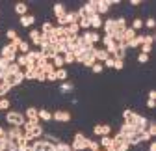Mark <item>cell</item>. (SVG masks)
I'll return each mask as SVG.
<instances>
[{"mask_svg":"<svg viewBox=\"0 0 156 151\" xmlns=\"http://www.w3.org/2000/svg\"><path fill=\"white\" fill-rule=\"evenodd\" d=\"M6 123L9 127H23L26 123V118L23 112H19V110H8L6 112Z\"/></svg>","mask_w":156,"mask_h":151,"instance_id":"obj_1","label":"cell"},{"mask_svg":"<svg viewBox=\"0 0 156 151\" xmlns=\"http://www.w3.org/2000/svg\"><path fill=\"white\" fill-rule=\"evenodd\" d=\"M87 144H89V138H87L84 133H76L74 138H73L71 149H73V151H86V149H87Z\"/></svg>","mask_w":156,"mask_h":151,"instance_id":"obj_2","label":"cell"},{"mask_svg":"<svg viewBox=\"0 0 156 151\" xmlns=\"http://www.w3.org/2000/svg\"><path fill=\"white\" fill-rule=\"evenodd\" d=\"M17 47L13 45V43H6L2 49H0V58H4L6 62H15V58H17Z\"/></svg>","mask_w":156,"mask_h":151,"instance_id":"obj_3","label":"cell"},{"mask_svg":"<svg viewBox=\"0 0 156 151\" xmlns=\"http://www.w3.org/2000/svg\"><path fill=\"white\" fill-rule=\"evenodd\" d=\"M73 120V114L69 110H63V108H58L52 112V121H58V123H69Z\"/></svg>","mask_w":156,"mask_h":151,"instance_id":"obj_4","label":"cell"},{"mask_svg":"<svg viewBox=\"0 0 156 151\" xmlns=\"http://www.w3.org/2000/svg\"><path fill=\"white\" fill-rule=\"evenodd\" d=\"M93 134L95 136H110L112 134V125H108V123H97V125H93Z\"/></svg>","mask_w":156,"mask_h":151,"instance_id":"obj_5","label":"cell"},{"mask_svg":"<svg viewBox=\"0 0 156 151\" xmlns=\"http://www.w3.org/2000/svg\"><path fill=\"white\" fill-rule=\"evenodd\" d=\"M80 35H82V39H84V41H86L87 45H93V47H95L97 43L101 41V35L97 34L95 30H86V32H82Z\"/></svg>","mask_w":156,"mask_h":151,"instance_id":"obj_6","label":"cell"},{"mask_svg":"<svg viewBox=\"0 0 156 151\" xmlns=\"http://www.w3.org/2000/svg\"><path fill=\"white\" fill-rule=\"evenodd\" d=\"M138 116H140V114H136L132 108H125V110H123V120H125L126 125H136V121H138Z\"/></svg>","mask_w":156,"mask_h":151,"instance_id":"obj_7","label":"cell"},{"mask_svg":"<svg viewBox=\"0 0 156 151\" xmlns=\"http://www.w3.org/2000/svg\"><path fill=\"white\" fill-rule=\"evenodd\" d=\"M101 41H102V45H104V50L112 56V54L115 52V47H117V45H115V41L112 39L110 35H102V37H101Z\"/></svg>","mask_w":156,"mask_h":151,"instance_id":"obj_8","label":"cell"},{"mask_svg":"<svg viewBox=\"0 0 156 151\" xmlns=\"http://www.w3.org/2000/svg\"><path fill=\"white\" fill-rule=\"evenodd\" d=\"M110 8H112L110 0H97V15H106V13H110Z\"/></svg>","mask_w":156,"mask_h":151,"instance_id":"obj_9","label":"cell"},{"mask_svg":"<svg viewBox=\"0 0 156 151\" xmlns=\"http://www.w3.org/2000/svg\"><path fill=\"white\" fill-rule=\"evenodd\" d=\"M26 60H28V65H35L39 60H41V52H39V49H30V52L26 54Z\"/></svg>","mask_w":156,"mask_h":151,"instance_id":"obj_10","label":"cell"},{"mask_svg":"<svg viewBox=\"0 0 156 151\" xmlns=\"http://www.w3.org/2000/svg\"><path fill=\"white\" fill-rule=\"evenodd\" d=\"M19 23H21V26H24V28H30V26L35 24V15L26 13V15H23V17H19Z\"/></svg>","mask_w":156,"mask_h":151,"instance_id":"obj_11","label":"cell"},{"mask_svg":"<svg viewBox=\"0 0 156 151\" xmlns=\"http://www.w3.org/2000/svg\"><path fill=\"white\" fill-rule=\"evenodd\" d=\"M37 118H39V121L48 123V121H52V112L47 108H37Z\"/></svg>","mask_w":156,"mask_h":151,"instance_id":"obj_12","label":"cell"},{"mask_svg":"<svg viewBox=\"0 0 156 151\" xmlns=\"http://www.w3.org/2000/svg\"><path fill=\"white\" fill-rule=\"evenodd\" d=\"M23 114H24L26 121H39V118H37V108L35 106H28Z\"/></svg>","mask_w":156,"mask_h":151,"instance_id":"obj_13","label":"cell"},{"mask_svg":"<svg viewBox=\"0 0 156 151\" xmlns=\"http://www.w3.org/2000/svg\"><path fill=\"white\" fill-rule=\"evenodd\" d=\"M102 28H104L106 35H112L115 32V19H106V21H102Z\"/></svg>","mask_w":156,"mask_h":151,"instance_id":"obj_14","label":"cell"},{"mask_svg":"<svg viewBox=\"0 0 156 151\" xmlns=\"http://www.w3.org/2000/svg\"><path fill=\"white\" fill-rule=\"evenodd\" d=\"M147 125H149V118H145V116H138V121H136V131L138 133H143V131L147 129Z\"/></svg>","mask_w":156,"mask_h":151,"instance_id":"obj_15","label":"cell"},{"mask_svg":"<svg viewBox=\"0 0 156 151\" xmlns=\"http://www.w3.org/2000/svg\"><path fill=\"white\" fill-rule=\"evenodd\" d=\"M119 133L123 134V136H132V134H136V133H138V131H136V127L134 125H126V123H123L121 125V129H119Z\"/></svg>","mask_w":156,"mask_h":151,"instance_id":"obj_16","label":"cell"},{"mask_svg":"<svg viewBox=\"0 0 156 151\" xmlns=\"http://www.w3.org/2000/svg\"><path fill=\"white\" fill-rule=\"evenodd\" d=\"M108 52L104 50V49H95V62H99V64H104L106 60H108Z\"/></svg>","mask_w":156,"mask_h":151,"instance_id":"obj_17","label":"cell"},{"mask_svg":"<svg viewBox=\"0 0 156 151\" xmlns=\"http://www.w3.org/2000/svg\"><path fill=\"white\" fill-rule=\"evenodd\" d=\"M89 23H91V30H99V28H102V17L101 15H93V17H89Z\"/></svg>","mask_w":156,"mask_h":151,"instance_id":"obj_18","label":"cell"},{"mask_svg":"<svg viewBox=\"0 0 156 151\" xmlns=\"http://www.w3.org/2000/svg\"><path fill=\"white\" fill-rule=\"evenodd\" d=\"M52 11H54V17H56V19H62V17H63V15L67 13L65 6H63V4H60V2H58V4H54Z\"/></svg>","mask_w":156,"mask_h":151,"instance_id":"obj_19","label":"cell"},{"mask_svg":"<svg viewBox=\"0 0 156 151\" xmlns=\"http://www.w3.org/2000/svg\"><path fill=\"white\" fill-rule=\"evenodd\" d=\"M126 28H128L126 19H125V17H117V19H115V32H125Z\"/></svg>","mask_w":156,"mask_h":151,"instance_id":"obj_20","label":"cell"},{"mask_svg":"<svg viewBox=\"0 0 156 151\" xmlns=\"http://www.w3.org/2000/svg\"><path fill=\"white\" fill-rule=\"evenodd\" d=\"M30 41L39 49V45H41V32L39 30H30Z\"/></svg>","mask_w":156,"mask_h":151,"instance_id":"obj_21","label":"cell"},{"mask_svg":"<svg viewBox=\"0 0 156 151\" xmlns=\"http://www.w3.org/2000/svg\"><path fill=\"white\" fill-rule=\"evenodd\" d=\"M50 64L54 65V69H62V67H65V62H63V56H62V54H56L54 58H50Z\"/></svg>","mask_w":156,"mask_h":151,"instance_id":"obj_22","label":"cell"},{"mask_svg":"<svg viewBox=\"0 0 156 151\" xmlns=\"http://www.w3.org/2000/svg\"><path fill=\"white\" fill-rule=\"evenodd\" d=\"M54 75H56V80H60V82H65V80H67V77H69V73H67V69H65V67L56 69V71H54Z\"/></svg>","mask_w":156,"mask_h":151,"instance_id":"obj_23","label":"cell"},{"mask_svg":"<svg viewBox=\"0 0 156 151\" xmlns=\"http://www.w3.org/2000/svg\"><path fill=\"white\" fill-rule=\"evenodd\" d=\"M17 52L19 54H28L30 52V43L24 41V39H21V41H19V45H17Z\"/></svg>","mask_w":156,"mask_h":151,"instance_id":"obj_24","label":"cell"},{"mask_svg":"<svg viewBox=\"0 0 156 151\" xmlns=\"http://www.w3.org/2000/svg\"><path fill=\"white\" fill-rule=\"evenodd\" d=\"M78 21H80V17H78L76 11H67L65 13V23L67 24H73V23H78Z\"/></svg>","mask_w":156,"mask_h":151,"instance_id":"obj_25","label":"cell"},{"mask_svg":"<svg viewBox=\"0 0 156 151\" xmlns=\"http://www.w3.org/2000/svg\"><path fill=\"white\" fill-rule=\"evenodd\" d=\"M136 34H138V32H136V30H132V28L128 26V28H126V30L123 32V41H125V43H128V41H132V39H134V37H136Z\"/></svg>","mask_w":156,"mask_h":151,"instance_id":"obj_26","label":"cell"},{"mask_svg":"<svg viewBox=\"0 0 156 151\" xmlns=\"http://www.w3.org/2000/svg\"><path fill=\"white\" fill-rule=\"evenodd\" d=\"M60 91H62V93H73V91H74V84L69 82V80H65V82L60 84Z\"/></svg>","mask_w":156,"mask_h":151,"instance_id":"obj_27","label":"cell"},{"mask_svg":"<svg viewBox=\"0 0 156 151\" xmlns=\"http://www.w3.org/2000/svg\"><path fill=\"white\" fill-rule=\"evenodd\" d=\"M15 13H17L19 17L26 15V13H28V6H26L24 2H19V4H15Z\"/></svg>","mask_w":156,"mask_h":151,"instance_id":"obj_28","label":"cell"},{"mask_svg":"<svg viewBox=\"0 0 156 151\" xmlns=\"http://www.w3.org/2000/svg\"><path fill=\"white\" fill-rule=\"evenodd\" d=\"M78 26H80V30H82V32H86V30H91V23H89V17H82L80 21H78Z\"/></svg>","mask_w":156,"mask_h":151,"instance_id":"obj_29","label":"cell"},{"mask_svg":"<svg viewBox=\"0 0 156 151\" xmlns=\"http://www.w3.org/2000/svg\"><path fill=\"white\" fill-rule=\"evenodd\" d=\"M15 64L21 67V69H24L26 65H28V60H26V54H17V58H15Z\"/></svg>","mask_w":156,"mask_h":151,"instance_id":"obj_30","label":"cell"},{"mask_svg":"<svg viewBox=\"0 0 156 151\" xmlns=\"http://www.w3.org/2000/svg\"><path fill=\"white\" fill-rule=\"evenodd\" d=\"M99 144H101V149H108V147H112V136H101V140H99Z\"/></svg>","mask_w":156,"mask_h":151,"instance_id":"obj_31","label":"cell"},{"mask_svg":"<svg viewBox=\"0 0 156 151\" xmlns=\"http://www.w3.org/2000/svg\"><path fill=\"white\" fill-rule=\"evenodd\" d=\"M19 71H23L21 67H19L15 62H11V64H8V69H6V75H17Z\"/></svg>","mask_w":156,"mask_h":151,"instance_id":"obj_32","label":"cell"},{"mask_svg":"<svg viewBox=\"0 0 156 151\" xmlns=\"http://www.w3.org/2000/svg\"><path fill=\"white\" fill-rule=\"evenodd\" d=\"M145 133H147L151 138H154V136H156V123H154V121H151V120H149V125H147V129H145Z\"/></svg>","mask_w":156,"mask_h":151,"instance_id":"obj_33","label":"cell"},{"mask_svg":"<svg viewBox=\"0 0 156 151\" xmlns=\"http://www.w3.org/2000/svg\"><path fill=\"white\" fill-rule=\"evenodd\" d=\"M43 140H45V142H50V144H54V145H56L58 142H62L56 134H50V133H45V134H43Z\"/></svg>","mask_w":156,"mask_h":151,"instance_id":"obj_34","label":"cell"},{"mask_svg":"<svg viewBox=\"0 0 156 151\" xmlns=\"http://www.w3.org/2000/svg\"><path fill=\"white\" fill-rule=\"evenodd\" d=\"M130 28H132V30H136V32L141 30V28H143V19H141V17H136L134 21H132V26H130Z\"/></svg>","mask_w":156,"mask_h":151,"instance_id":"obj_35","label":"cell"},{"mask_svg":"<svg viewBox=\"0 0 156 151\" xmlns=\"http://www.w3.org/2000/svg\"><path fill=\"white\" fill-rule=\"evenodd\" d=\"M52 30H54V24H52L50 21H45L39 32H41V34H52Z\"/></svg>","mask_w":156,"mask_h":151,"instance_id":"obj_36","label":"cell"},{"mask_svg":"<svg viewBox=\"0 0 156 151\" xmlns=\"http://www.w3.org/2000/svg\"><path fill=\"white\" fill-rule=\"evenodd\" d=\"M4 151H19L17 140H6V149Z\"/></svg>","mask_w":156,"mask_h":151,"instance_id":"obj_37","label":"cell"},{"mask_svg":"<svg viewBox=\"0 0 156 151\" xmlns=\"http://www.w3.org/2000/svg\"><path fill=\"white\" fill-rule=\"evenodd\" d=\"M11 106V101L8 97H0V110H9Z\"/></svg>","mask_w":156,"mask_h":151,"instance_id":"obj_38","label":"cell"},{"mask_svg":"<svg viewBox=\"0 0 156 151\" xmlns=\"http://www.w3.org/2000/svg\"><path fill=\"white\" fill-rule=\"evenodd\" d=\"M63 62H65V65H67V64H76L74 54H73V52H65V54H63Z\"/></svg>","mask_w":156,"mask_h":151,"instance_id":"obj_39","label":"cell"},{"mask_svg":"<svg viewBox=\"0 0 156 151\" xmlns=\"http://www.w3.org/2000/svg\"><path fill=\"white\" fill-rule=\"evenodd\" d=\"M87 149H89V151H99V149H101V144H99V140H91V138H89Z\"/></svg>","mask_w":156,"mask_h":151,"instance_id":"obj_40","label":"cell"},{"mask_svg":"<svg viewBox=\"0 0 156 151\" xmlns=\"http://www.w3.org/2000/svg\"><path fill=\"white\" fill-rule=\"evenodd\" d=\"M56 151H73V149H71V144L58 142V144H56Z\"/></svg>","mask_w":156,"mask_h":151,"instance_id":"obj_41","label":"cell"},{"mask_svg":"<svg viewBox=\"0 0 156 151\" xmlns=\"http://www.w3.org/2000/svg\"><path fill=\"white\" fill-rule=\"evenodd\" d=\"M35 80H37V82H45V80H47V75H45L41 69H37V67H35Z\"/></svg>","mask_w":156,"mask_h":151,"instance_id":"obj_42","label":"cell"},{"mask_svg":"<svg viewBox=\"0 0 156 151\" xmlns=\"http://www.w3.org/2000/svg\"><path fill=\"white\" fill-rule=\"evenodd\" d=\"M91 71H93L95 75H99V73H102V71H104V65H102V64H99V62H95V64L91 65Z\"/></svg>","mask_w":156,"mask_h":151,"instance_id":"obj_43","label":"cell"},{"mask_svg":"<svg viewBox=\"0 0 156 151\" xmlns=\"http://www.w3.org/2000/svg\"><path fill=\"white\" fill-rule=\"evenodd\" d=\"M9 91H11V88H9L8 84H4V82L0 84V97H6V95H8Z\"/></svg>","mask_w":156,"mask_h":151,"instance_id":"obj_44","label":"cell"},{"mask_svg":"<svg viewBox=\"0 0 156 151\" xmlns=\"http://www.w3.org/2000/svg\"><path fill=\"white\" fill-rule=\"evenodd\" d=\"M143 26H147V28H154L156 26V21H154V17H149V19H145V21H143Z\"/></svg>","mask_w":156,"mask_h":151,"instance_id":"obj_45","label":"cell"},{"mask_svg":"<svg viewBox=\"0 0 156 151\" xmlns=\"http://www.w3.org/2000/svg\"><path fill=\"white\" fill-rule=\"evenodd\" d=\"M6 37H8V39H9V43H11V41H15V39H17L19 35H17V32H15L13 28H9V30L6 32Z\"/></svg>","mask_w":156,"mask_h":151,"instance_id":"obj_46","label":"cell"},{"mask_svg":"<svg viewBox=\"0 0 156 151\" xmlns=\"http://www.w3.org/2000/svg\"><path fill=\"white\" fill-rule=\"evenodd\" d=\"M140 50H141V54H147V56H149V54L152 52V45H145V43H143V45L140 47Z\"/></svg>","mask_w":156,"mask_h":151,"instance_id":"obj_47","label":"cell"},{"mask_svg":"<svg viewBox=\"0 0 156 151\" xmlns=\"http://www.w3.org/2000/svg\"><path fill=\"white\" fill-rule=\"evenodd\" d=\"M113 69H117V71L125 69V62H123V60H115V62H113Z\"/></svg>","mask_w":156,"mask_h":151,"instance_id":"obj_48","label":"cell"},{"mask_svg":"<svg viewBox=\"0 0 156 151\" xmlns=\"http://www.w3.org/2000/svg\"><path fill=\"white\" fill-rule=\"evenodd\" d=\"M113 62H115V60H113V56H108V60H106L102 65H104V67H108V69H113Z\"/></svg>","mask_w":156,"mask_h":151,"instance_id":"obj_49","label":"cell"},{"mask_svg":"<svg viewBox=\"0 0 156 151\" xmlns=\"http://www.w3.org/2000/svg\"><path fill=\"white\" fill-rule=\"evenodd\" d=\"M145 45H152L154 43V35L152 34H145V41H143Z\"/></svg>","mask_w":156,"mask_h":151,"instance_id":"obj_50","label":"cell"},{"mask_svg":"<svg viewBox=\"0 0 156 151\" xmlns=\"http://www.w3.org/2000/svg\"><path fill=\"white\" fill-rule=\"evenodd\" d=\"M138 134H140V140H141V142H151V140H152V138L145 133V131H143V133H138Z\"/></svg>","mask_w":156,"mask_h":151,"instance_id":"obj_51","label":"cell"},{"mask_svg":"<svg viewBox=\"0 0 156 151\" xmlns=\"http://www.w3.org/2000/svg\"><path fill=\"white\" fill-rule=\"evenodd\" d=\"M138 62H140V64H147V62H149V56L140 52V54H138Z\"/></svg>","mask_w":156,"mask_h":151,"instance_id":"obj_52","label":"cell"},{"mask_svg":"<svg viewBox=\"0 0 156 151\" xmlns=\"http://www.w3.org/2000/svg\"><path fill=\"white\" fill-rule=\"evenodd\" d=\"M154 106H156V101H151V99H147V108L154 110Z\"/></svg>","mask_w":156,"mask_h":151,"instance_id":"obj_53","label":"cell"},{"mask_svg":"<svg viewBox=\"0 0 156 151\" xmlns=\"http://www.w3.org/2000/svg\"><path fill=\"white\" fill-rule=\"evenodd\" d=\"M149 99L151 101H156V91L154 90H149Z\"/></svg>","mask_w":156,"mask_h":151,"instance_id":"obj_54","label":"cell"},{"mask_svg":"<svg viewBox=\"0 0 156 151\" xmlns=\"http://www.w3.org/2000/svg\"><path fill=\"white\" fill-rule=\"evenodd\" d=\"M149 151H156V142H154V140L149 142Z\"/></svg>","mask_w":156,"mask_h":151,"instance_id":"obj_55","label":"cell"},{"mask_svg":"<svg viewBox=\"0 0 156 151\" xmlns=\"http://www.w3.org/2000/svg\"><path fill=\"white\" fill-rule=\"evenodd\" d=\"M47 80H48V82H56V75H54V73L47 75Z\"/></svg>","mask_w":156,"mask_h":151,"instance_id":"obj_56","label":"cell"},{"mask_svg":"<svg viewBox=\"0 0 156 151\" xmlns=\"http://www.w3.org/2000/svg\"><path fill=\"white\" fill-rule=\"evenodd\" d=\"M141 0H130V6H140Z\"/></svg>","mask_w":156,"mask_h":151,"instance_id":"obj_57","label":"cell"},{"mask_svg":"<svg viewBox=\"0 0 156 151\" xmlns=\"http://www.w3.org/2000/svg\"><path fill=\"white\" fill-rule=\"evenodd\" d=\"M2 136H6V129H4V127H0V138H2Z\"/></svg>","mask_w":156,"mask_h":151,"instance_id":"obj_58","label":"cell"},{"mask_svg":"<svg viewBox=\"0 0 156 151\" xmlns=\"http://www.w3.org/2000/svg\"><path fill=\"white\" fill-rule=\"evenodd\" d=\"M99 151H104V149H99Z\"/></svg>","mask_w":156,"mask_h":151,"instance_id":"obj_59","label":"cell"},{"mask_svg":"<svg viewBox=\"0 0 156 151\" xmlns=\"http://www.w3.org/2000/svg\"><path fill=\"white\" fill-rule=\"evenodd\" d=\"M0 112H2V110H0Z\"/></svg>","mask_w":156,"mask_h":151,"instance_id":"obj_60","label":"cell"}]
</instances>
